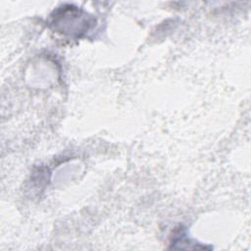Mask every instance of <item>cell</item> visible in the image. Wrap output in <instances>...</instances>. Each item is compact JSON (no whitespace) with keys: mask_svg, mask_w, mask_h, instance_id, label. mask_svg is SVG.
Returning <instances> with one entry per match:
<instances>
[{"mask_svg":"<svg viewBox=\"0 0 251 251\" xmlns=\"http://www.w3.org/2000/svg\"><path fill=\"white\" fill-rule=\"evenodd\" d=\"M85 16L86 15H82L77 9L67 8L56 14L52 21H64L63 26L57 29L59 32L80 36L89 27V22Z\"/></svg>","mask_w":251,"mask_h":251,"instance_id":"6da1fadb","label":"cell"}]
</instances>
